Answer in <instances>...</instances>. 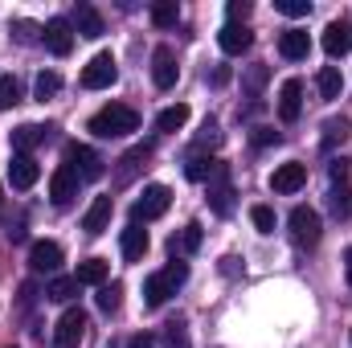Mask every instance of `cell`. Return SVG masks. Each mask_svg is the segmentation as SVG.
<instances>
[{"label":"cell","mask_w":352,"mask_h":348,"mask_svg":"<svg viewBox=\"0 0 352 348\" xmlns=\"http://www.w3.org/2000/svg\"><path fill=\"white\" fill-rule=\"evenodd\" d=\"M278 54H283L287 62H303V58L311 54V37H307L303 29H287V33H278Z\"/></svg>","instance_id":"obj_17"},{"label":"cell","mask_w":352,"mask_h":348,"mask_svg":"<svg viewBox=\"0 0 352 348\" xmlns=\"http://www.w3.org/2000/svg\"><path fill=\"white\" fill-rule=\"evenodd\" d=\"M135 127H140V111H135V107H127V102H111V107H102V111L90 119V131H94L98 140L131 135Z\"/></svg>","instance_id":"obj_1"},{"label":"cell","mask_w":352,"mask_h":348,"mask_svg":"<svg viewBox=\"0 0 352 348\" xmlns=\"http://www.w3.org/2000/svg\"><path fill=\"white\" fill-rule=\"evenodd\" d=\"M176 21H180V4H176V0L152 4V25H156V29H173Z\"/></svg>","instance_id":"obj_31"},{"label":"cell","mask_w":352,"mask_h":348,"mask_svg":"<svg viewBox=\"0 0 352 348\" xmlns=\"http://www.w3.org/2000/svg\"><path fill=\"white\" fill-rule=\"evenodd\" d=\"M0 197H4V184H0Z\"/></svg>","instance_id":"obj_47"},{"label":"cell","mask_w":352,"mask_h":348,"mask_svg":"<svg viewBox=\"0 0 352 348\" xmlns=\"http://www.w3.org/2000/svg\"><path fill=\"white\" fill-rule=\"evenodd\" d=\"M58 90H62V78H58L54 70H45V74H37V83H33V94H37L41 102H45V98H54Z\"/></svg>","instance_id":"obj_33"},{"label":"cell","mask_w":352,"mask_h":348,"mask_svg":"<svg viewBox=\"0 0 352 348\" xmlns=\"http://www.w3.org/2000/svg\"><path fill=\"white\" fill-rule=\"evenodd\" d=\"M16 102H21L16 78H12V74H0V111H8V107H16Z\"/></svg>","instance_id":"obj_34"},{"label":"cell","mask_w":352,"mask_h":348,"mask_svg":"<svg viewBox=\"0 0 352 348\" xmlns=\"http://www.w3.org/2000/svg\"><path fill=\"white\" fill-rule=\"evenodd\" d=\"M168 205H173V188H164V184H148V188H144V197L131 205V221H135V226L156 221V217H164V213H168Z\"/></svg>","instance_id":"obj_3"},{"label":"cell","mask_w":352,"mask_h":348,"mask_svg":"<svg viewBox=\"0 0 352 348\" xmlns=\"http://www.w3.org/2000/svg\"><path fill=\"white\" fill-rule=\"evenodd\" d=\"M78 184H82V180H78L74 168H66V164L54 168V176H50V201H54V205H70V201L78 197Z\"/></svg>","instance_id":"obj_11"},{"label":"cell","mask_w":352,"mask_h":348,"mask_svg":"<svg viewBox=\"0 0 352 348\" xmlns=\"http://www.w3.org/2000/svg\"><path fill=\"white\" fill-rule=\"evenodd\" d=\"M250 140H254V148H270V144H278L283 135H278L274 127H254V131H250Z\"/></svg>","instance_id":"obj_38"},{"label":"cell","mask_w":352,"mask_h":348,"mask_svg":"<svg viewBox=\"0 0 352 348\" xmlns=\"http://www.w3.org/2000/svg\"><path fill=\"white\" fill-rule=\"evenodd\" d=\"M41 41H45V50H50L54 58H66V54L74 50V25H70V21H62V17H54V21H45Z\"/></svg>","instance_id":"obj_8"},{"label":"cell","mask_w":352,"mask_h":348,"mask_svg":"<svg viewBox=\"0 0 352 348\" xmlns=\"http://www.w3.org/2000/svg\"><path fill=\"white\" fill-rule=\"evenodd\" d=\"M217 168H221V164H217L213 156H188L184 176H188V180H213V176H217Z\"/></svg>","instance_id":"obj_26"},{"label":"cell","mask_w":352,"mask_h":348,"mask_svg":"<svg viewBox=\"0 0 352 348\" xmlns=\"http://www.w3.org/2000/svg\"><path fill=\"white\" fill-rule=\"evenodd\" d=\"M148 156H152V144H140V148H131V152L119 160V164H123V168H119V184H127V180L135 176V168H140Z\"/></svg>","instance_id":"obj_27"},{"label":"cell","mask_w":352,"mask_h":348,"mask_svg":"<svg viewBox=\"0 0 352 348\" xmlns=\"http://www.w3.org/2000/svg\"><path fill=\"white\" fill-rule=\"evenodd\" d=\"M16 37H21V41H33V25L21 21V25H16Z\"/></svg>","instance_id":"obj_45"},{"label":"cell","mask_w":352,"mask_h":348,"mask_svg":"<svg viewBox=\"0 0 352 348\" xmlns=\"http://www.w3.org/2000/svg\"><path fill=\"white\" fill-rule=\"evenodd\" d=\"M250 221L258 226V234H274V209L270 205H254L250 209Z\"/></svg>","instance_id":"obj_36"},{"label":"cell","mask_w":352,"mask_h":348,"mask_svg":"<svg viewBox=\"0 0 352 348\" xmlns=\"http://www.w3.org/2000/svg\"><path fill=\"white\" fill-rule=\"evenodd\" d=\"M111 213H115V197H111V193L94 197L90 209H87V217H82V230H87V234H102V230L111 226Z\"/></svg>","instance_id":"obj_15"},{"label":"cell","mask_w":352,"mask_h":348,"mask_svg":"<svg viewBox=\"0 0 352 348\" xmlns=\"http://www.w3.org/2000/svg\"><path fill=\"white\" fill-rule=\"evenodd\" d=\"M234 197H238V193H234V184H230V168L221 164L217 176L209 180V209H213L217 217H230V213H234Z\"/></svg>","instance_id":"obj_9"},{"label":"cell","mask_w":352,"mask_h":348,"mask_svg":"<svg viewBox=\"0 0 352 348\" xmlns=\"http://www.w3.org/2000/svg\"><path fill=\"white\" fill-rule=\"evenodd\" d=\"M102 156L94 152V148H87V144H70L66 148V168H74L78 173V180H98L102 176Z\"/></svg>","instance_id":"obj_6"},{"label":"cell","mask_w":352,"mask_h":348,"mask_svg":"<svg viewBox=\"0 0 352 348\" xmlns=\"http://www.w3.org/2000/svg\"><path fill=\"white\" fill-rule=\"evenodd\" d=\"M328 173H332L336 184H344V176H349V160H344V156H340V160H332V164H328Z\"/></svg>","instance_id":"obj_42"},{"label":"cell","mask_w":352,"mask_h":348,"mask_svg":"<svg viewBox=\"0 0 352 348\" xmlns=\"http://www.w3.org/2000/svg\"><path fill=\"white\" fill-rule=\"evenodd\" d=\"M119 246H123V259H127V262H144V254H148V230L131 221V226L123 230Z\"/></svg>","instance_id":"obj_20"},{"label":"cell","mask_w":352,"mask_h":348,"mask_svg":"<svg viewBox=\"0 0 352 348\" xmlns=\"http://www.w3.org/2000/svg\"><path fill=\"white\" fill-rule=\"evenodd\" d=\"M324 50H328V58H344L352 50V29L349 21H332L328 29H324Z\"/></svg>","instance_id":"obj_19"},{"label":"cell","mask_w":352,"mask_h":348,"mask_svg":"<svg viewBox=\"0 0 352 348\" xmlns=\"http://www.w3.org/2000/svg\"><path fill=\"white\" fill-rule=\"evenodd\" d=\"M274 8H278L283 17H307V12H311L307 0H274Z\"/></svg>","instance_id":"obj_37"},{"label":"cell","mask_w":352,"mask_h":348,"mask_svg":"<svg viewBox=\"0 0 352 348\" xmlns=\"http://www.w3.org/2000/svg\"><path fill=\"white\" fill-rule=\"evenodd\" d=\"M107 274H111V266H107L102 259H87L82 266H78V274H74V279H78L82 287H102V283H107Z\"/></svg>","instance_id":"obj_24"},{"label":"cell","mask_w":352,"mask_h":348,"mask_svg":"<svg viewBox=\"0 0 352 348\" xmlns=\"http://www.w3.org/2000/svg\"><path fill=\"white\" fill-rule=\"evenodd\" d=\"M45 135H50V127H37V123H21V127L12 131V148H16L21 156H29V148H37Z\"/></svg>","instance_id":"obj_21"},{"label":"cell","mask_w":352,"mask_h":348,"mask_svg":"<svg viewBox=\"0 0 352 348\" xmlns=\"http://www.w3.org/2000/svg\"><path fill=\"white\" fill-rule=\"evenodd\" d=\"M115 78H119V66H115L111 54H94L87 62V70H82V87L87 90H107Z\"/></svg>","instance_id":"obj_7"},{"label":"cell","mask_w":352,"mask_h":348,"mask_svg":"<svg viewBox=\"0 0 352 348\" xmlns=\"http://www.w3.org/2000/svg\"><path fill=\"white\" fill-rule=\"evenodd\" d=\"M184 123H188V107H184V102H176V107H164V111L156 115V127H160V131H180Z\"/></svg>","instance_id":"obj_29"},{"label":"cell","mask_w":352,"mask_h":348,"mask_svg":"<svg viewBox=\"0 0 352 348\" xmlns=\"http://www.w3.org/2000/svg\"><path fill=\"white\" fill-rule=\"evenodd\" d=\"M29 266H33L37 274H54V270L62 266V246H58V242H45V238L33 242V246H29Z\"/></svg>","instance_id":"obj_14"},{"label":"cell","mask_w":352,"mask_h":348,"mask_svg":"<svg viewBox=\"0 0 352 348\" xmlns=\"http://www.w3.org/2000/svg\"><path fill=\"white\" fill-rule=\"evenodd\" d=\"M74 29H78L82 37H102V17L94 12V4H78V12H74Z\"/></svg>","instance_id":"obj_23"},{"label":"cell","mask_w":352,"mask_h":348,"mask_svg":"<svg viewBox=\"0 0 352 348\" xmlns=\"http://www.w3.org/2000/svg\"><path fill=\"white\" fill-rule=\"evenodd\" d=\"M226 12H230V25H238L242 17H250V0H230V8H226Z\"/></svg>","instance_id":"obj_41"},{"label":"cell","mask_w":352,"mask_h":348,"mask_svg":"<svg viewBox=\"0 0 352 348\" xmlns=\"http://www.w3.org/2000/svg\"><path fill=\"white\" fill-rule=\"evenodd\" d=\"M188 279V266L184 262H168L160 274H148V283H144V303L148 307H160V303H168V295H176V287Z\"/></svg>","instance_id":"obj_2"},{"label":"cell","mask_w":352,"mask_h":348,"mask_svg":"<svg viewBox=\"0 0 352 348\" xmlns=\"http://www.w3.org/2000/svg\"><path fill=\"white\" fill-rule=\"evenodd\" d=\"M320 234H324V226H320V213L316 209H307V205H295L291 209V238H295V246H316L320 242Z\"/></svg>","instance_id":"obj_4"},{"label":"cell","mask_w":352,"mask_h":348,"mask_svg":"<svg viewBox=\"0 0 352 348\" xmlns=\"http://www.w3.org/2000/svg\"><path fill=\"white\" fill-rule=\"evenodd\" d=\"M78 279L74 274H58V279H50V287H45V299H54V303H70L74 295H78Z\"/></svg>","instance_id":"obj_22"},{"label":"cell","mask_w":352,"mask_h":348,"mask_svg":"<svg viewBox=\"0 0 352 348\" xmlns=\"http://www.w3.org/2000/svg\"><path fill=\"white\" fill-rule=\"evenodd\" d=\"M152 345H156V340H152L148 332H144V336H131V340H127V348H152Z\"/></svg>","instance_id":"obj_44"},{"label":"cell","mask_w":352,"mask_h":348,"mask_svg":"<svg viewBox=\"0 0 352 348\" xmlns=\"http://www.w3.org/2000/svg\"><path fill=\"white\" fill-rule=\"evenodd\" d=\"M119 295H123V287H119V283H102V287H98V295H94V303H98L102 312H115V307H119Z\"/></svg>","instance_id":"obj_35"},{"label":"cell","mask_w":352,"mask_h":348,"mask_svg":"<svg viewBox=\"0 0 352 348\" xmlns=\"http://www.w3.org/2000/svg\"><path fill=\"white\" fill-rule=\"evenodd\" d=\"M217 45H221L230 58H238V54H246V50L254 45V33H250L246 25H226V29L217 33Z\"/></svg>","instance_id":"obj_16"},{"label":"cell","mask_w":352,"mask_h":348,"mask_svg":"<svg viewBox=\"0 0 352 348\" xmlns=\"http://www.w3.org/2000/svg\"><path fill=\"white\" fill-rule=\"evenodd\" d=\"M217 140H221V135H217V123H205V127H201V140H197V144H217Z\"/></svg>","instance_id":"obj_43"},{"label":"cell","mask_w":352,"mask_h":348,"mask_svg":"<svg viewBox=\"0 0 352 348\" xmlns=\"http://www.w3.org/2000/svg\"><path fill=\"white\" fill-rule=\"evenodd\" d=\"M303 184H307V168H303L299 160L278 164V168H274V176H270V188H274V193H283V197H287V193H299Z\"/></svg>","instance_id":"obj_12"},{"label":"cell","mask_w":352,"mask_h":348,"mask_svg":"<svg viewBox=\"0 0 352 348\" xmlns=\"http://www.w3.org/2000/svg\"><path fill=\"white\" fill-rule=\"evenodd\" d=\"M87 312L82 307H70L62 320H58V328H54V348H78L87 340Z\"/></svg>","instance_id":"obj_5"},{"label":"cell","mask_w":352,"mask_h":348,"mask_svg":"<svg viewBox=\"0 0 352 348\" xmlns=\"http://www.w3.org/2000/svg\"><path fill=\"white\" fill-rule=\"evenodd\" d=\"M299 111H303V83H299V78H287V83L278 87V119H283V123H295Z\"/></svg>","instance_id":"obj_13"},{"label":"cell","mask_w":352,"mask_h":348,"mask_svg":"<svg viewBox=\"0 0 352 348\" xmlns=\"http://www.w3.org/2000/svg\"><path fill=\"white\" fill-rule=\"evenodd\" d=\"M344 279H349V287H352V246L344 250Z\"/></svg>","instance_id":"obj_46"},{"label":"cell","mask_w":352,"mask_h":348,"mask_svg":"<svg viewBox=\"0 0 352 348\" xmlns=\"http://www.w3.org/2000/svg\"><path fill=\"white\" fill-rule=\"evenodd\" d=\"M328 205H332V213L344 221V217H352V188L349 184H336L332 193H328Z\"/></svg>","instance_id":"obj_32"},{"label":"cell","mask_w":352,"mask_h":348,"mask_svg":"<svg viewBox=\"0 0 352 348\" xmlns=\"http://www.w3.org/2000/svg\"><path fill=\"white\" fill-rule=\"evenodd\" d=\"M176 78H180V66H176V54L168 45H156V54H152V83L160 90H173Z\"/></svg>","instance_id":"obj_10"},{"label":"cell","mask_w":352,"mask_h":348,"mask_svg":"<svg viewBox=\"0 0 352 348\" xmlns=\"http://www.w3.org/2000/svg\"><path fill=\"white\" fill-rule=\"evenodd\" d=\"M160 345H164V348H192V345H188V336H184L176 324H168V332H164V340H160Z\"/></svg>","instance_id":"obj_39"},{"label":"cell","mask_w":352,"mask_h":348,"mask_svg":"<svg viewBox=\"0 0 352 348\" xmlns=\"http://www.w3.org/2000/svg\"><path fill=\"white\" fill-rule=\"evenodd\" d=\"M37 176H41V164L33 160V156H12V164H8V180H12V188H33L37 184Z\"/></svg>","instance_id":"obj_18"},{"label":"cell","mask_w":352,"mask_h":348,"mask_svg":"<svg viewBox=\"0 0 352 348\" xmlns=\"http://www.w3.org/2000/svg\"><path fill=\"white\" fill-rule=\"evenodd\" d=\"M349 135H352V119H344V115L324 123V148H336V144H344Z\"/></svg>","instance_id":"obj_30"},{"label":"cell","mask_w":352,"mask_h":348,"mask_svg":"<svg viewBox=\"0 0 352 348\" xmlns=\"http://www.w3.org/2000/svg\"><path fill=\"white\" fill-rule=\"evenodd\" d=\"M197 250H201V226L188 221L180 230V238H173V254H197Z\"/></svg>","instance_id":"obj_28"},{"label":"cell","mask_w":352,"mask_h":348,"mask_svg":"<svg viewBox=\"0 0 352 348\" xmlns=\"http://www.w3.org/2000/svg\"><path fill=\"white\" fill-rule=\"evenodd\" d=\"M316 87H320V98H340V90H344V78H340V70L336 66H324L320 70V78H316Z\"/></svg>","instance_id":"obj_25"},{"label":"cell","mask_w":352,"mask_h":348,"mask_svg":"<svg viewBox=\"0 0 352 348\" xmlns=\"http://www.w3.org/2000/svg\"><path fill=\"white\" fill-rule=\"evenodd\" d=\"M263 83H266V66H250V74H246V90H250V94H258Z\"/></svg>","instance_id":"obj_40"}]
</instances>
